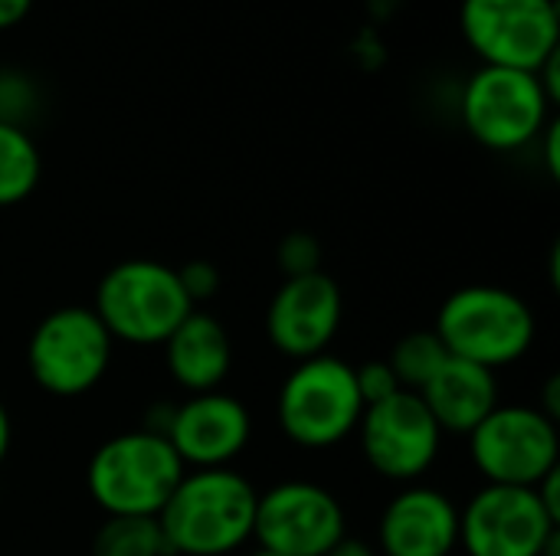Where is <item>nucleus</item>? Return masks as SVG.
Returning a JSON list of instances; mask_svg holds the SVG:
<instances>
[{
	"label": "nucleus",
	"instance_id": "obj_16",
	"mask_svg": "<svg viewBox=\"0 0 560 556\" xmlns=\"http://www.w3.org/2000/svg\"><path fill=\"white\" fill-rule=\"evenodd\" d=\"M161 347H164V367L171 380L187 397L220 390L233 370L230 331L223 328L217 315L200 311V308H194Z\"/></svg>",
	"mask_w": 560,
	"mask_h": 556
},
{
	"label": "nucleus",
	"instance_id": "obj_6",
	"mask_svg": "<svg viewBox=\"0 0 560 556\" xmlns=\"http://www.w3.org/2000/svg\"><path fill=\"white\" fill-rule=\"evenodd\" d=\"M115 360V341L92 305H62L39 318L26 341L30 380L59 400L92 393Z\"/></svg>",
	"mask_w": 560,
	"mask_h": 556
},
{
	"label": "nucleus",
	"instance_id": "obj_15",
	"mask_svg": "<svg viewBox=\"0 0 560 556\" xmlns=\"http://www.w3.org/2000/svg\"><path fill=\"white\" fill-rule=\"evenodd\" d=\"M374 547L381 556H453L459 551V505L436 485H400L381 511Z\"/></svg>",
	"mask_w": 560,
	"mask_h": 556
},
{
	"label": "nucleus",
	"instance_id": "obj_11",
	"mask_svg": "<svg viewBox=\"0 0 560 556\" xmlns=\"http://www.w3.org/2000/svg\"><path fill=\"white\" fill-rule=\"evenodd\" d=\"M354 436L368 469L394 485L423 482V475L440 462L446 439L423 400L407 390L364 406Z\"/></svg>",
	"mask_w": 560,
	"mask_h": 556
},
{
	"label": "nucleus",
	"instance_id": "obj_27",
	"mask_svg": "<svg viewBox=\"0 0 560 556\" xmlns=\"http://www.w3.org/2000/svg\"><path fill=\"white\" fill-rule=\"evenodd\" d=\"M10 446H13V419H10V410L0 403V465L10 456Z\"/></svg>",
	"mask_w": 560,
	"mask_h": 556
},
{
	"label": "nucleus",
	"instance_id": "obj_5",
	"mask_svg": "<svg viewBox=\"0 0 560 556\" xmlns=\"http://www.w3.org/2000/svg\"><path fill=\"white\" fill-rule=\"evenodd\" d=\"M92 311L115 344L161 347L194 305L177 269L158 259H125L98 279Z\"/></svg>",
	"mask_w": 560,
	"mask_h": 556
},
{
	"label": "nucleus",
	"instance_id": "obj_8",
	"mask_svg": "<svg viewBox=\"0 0 560 556\" xmlns=\"http://www.w3.org/2000/svg\"><path fill=\"white\" fill-rule=\"evenodd\" d=\"M551 105L538 72L479 66L463 88L459 115L472 141L505 154L538 144L551 121Z\"/></svg>",
	"mask_w": 560,
	"mask_h": 556
},
{
	"label": "nucleus",
	"instance_id": "obj_3",
	"mask_svg": "<svg viewBox=\"0 0 560 556\" xmlns=\"http://www.w3.org/2000/svg\"><path fill=\"white\" fill-rule=\"evenodd\" d=\"M184 472V462L164 436L128 429L92 452L85 488L105 518H158Z\"/></svg>",
	"mask_w": 560,
	"mask_h": 556
},
{
	"label": "nucleus",
	"instance_id": "obj_20",
	"mask_svg": "<svg viewBox=\"0 0 560 556\" xmlns=\"http://www.w3.org/2000/svg\"><path fill=\"white\" fill-rule=\"evenodd\" d=\"M92 556H167L158 518H105L92 534Z\"/></svg>",
	"mask_w": 560,
	"mask_h": 556
},
{
	"label": "nucleus",
	"instance_id": "obj_18",
	"mask_svg": "<svg viewBox=\"0 0 560 556\" xmlns=\"http://www.w3.org/2000/svg\"><path fill=\"white\" fill-rule=\"evenodd\" d=\"M43 157L23 125L0 121V210L16 206L39 187Z\"/></svg>",
	"mask_w": 560,
	"mask_h": 556
},
{
	"label": "nucleus",
	"instance_id": "obj_26",
	"mask_svg": "<svg viewBox=\"0 0 560 556\" xmlns=\"http://www.w3.org/2000/svg\"><path fill=\"white\" fill-rule=\"evenodd\" d=\"M325 556H381L377 554V547L371 544V541H361V537H341L331 551Z\"/></svg>",
	"mask_w": 560,
	"mask_h": 556
},
{
	"label": "nucleus",
	"instance_id": "obj_17",
	"mask_svg": "<svg viewBox=\"0 0 560 556\" xmlns=\"http://www.w3.org/2000/svg\"><path fill=\"white\" fill-rule=\"evenodd\" d=\"M417 397L443 436H469L499 406V377L479 364L446 357Z\"/></svg>",
	"mask_w": 560,
	"mask_h": 556
},
{
	"label": "nucleus",
	"instance_id": "obj_7",
	"mask_svg": "<svg viewBox=\"0 0 560 556\" xmlns=\"http://www.w3.org/2000/svg\"><path fill=\"white\" fill-rule=\"evenodd\" d=\"M466 439L486 485L538 488L560 469L558 419L535 403H499Z\"/></svg>",
	"mask_w": 560,
	"mask_h": 556
},
{
	"label": "nucleus",
	"instance_id": "obj_1",
	"mask_svg": "<svg viewBox=\"0 0 560 556\" xmlns=\"http://www.w3.org/2000/svg\"><path fill=\"white\" fill-rule=\"evenodd\" d=\"M256 485L236 469L184 472L158 514L167 556H233L253 541Z\"/></svg>",
	"mask_w": 560,
	"mask_h": 556
},
{
	"label": "nucleus",
	"instance_id": "obj_25",
	"mask_svg": "<svg viewBox=\"0 0 560 556\" xmlns=\"http://www.w3.org/2000/svg\"><path fill=\"white\" fill-rule=\"evenodd\" d=\"M30 10H33V0H0V29L23 23Z\"/></svg>",
	"mask_w": 560,
	"mask_h": 556
},
{
	"label": "nucleus",
	"instance_id": "obj_24",
	"mask_svg": "<svg viewBox=\"0 0 560 556\" xmlns=\"http://www.w3.org/2000/svg\"><path fill=\"white\" fill-rule=\"evenodd\" d=\"M541 144H545V164H548V170H551V177H560V125L551 118L548 121V128L541 131V138H538Z\"/></svg>",
	"mask_w": 560,
	"mask_h": 556
},
{
	"label": "nucleus",
	"instance_id": "obj_21",
	"mask_svg": "<svg viewBox=\"0 0 560 556\" xmlns=\"http://www.w3.org/2000/svg\"><path fill=\"white\" fill-rule=\"evenodd\" d=\"M276 262L282 269L285 279H299V275H312V272H325V249L318 242L315 233L295 229L289 233L279 249H276Z\"/></svg>",
	"mask_w": 560,
	"mask_h": 556
},
{
	"label": "nucleus",
	"instance_id": "obj_2",
	"mask_svg": "<svg viewBox=\"0 0 560 556\" xmlns=\"http://www.w3.org/2000/svg\"><path fill=\"white\" fill-rule=\"evenodd\" d=\"M433 334L450 357L479 364L492 374L528 357L538 338L535 308L502 285H463L436 311Z\"/></svg>",
	"mask_w": 560,
	"mask_h": 556
},
{
	"label": "nucleus",
	"instance_id": "obj_13",
	"mask_svg": "<svg viewBox=\"0 0 560 556\" xmlns=\"http://www.w3.org/2000/svg\"><path fill=\"white\" fill-rule=\"evenodd\" d=\"M345 321L341 285L328 272L285 279L266 308V338L289 360L328 354Z\"/></svg>",
	"mask_w": 560,
	"mask_h": 556
},
{
	"label": "nucleus",
	"instance_id": "obj_28",
	"mask_svg": "<svg viewBox=\"0 0 560 556\" xmlns=\"http://www.w3.org/2000/svg\"><path fill=\"white\" fill-rule=\"evenodd\" d=\"M246 556H276V554H266V551H253V554H246Z\"/></svg>",
	"mask_w": 560,
	"mask_h": 556
},
{
	"label": "nucleus",
	"instance_id": "obj_4",
	"mask_svg": "<svg viewBox=\"0 0 560 556\" xmlns=\"http://www.w3.org/2000/svg\"><path fill=\"white\" fill-rule=\"evenodd\" d=\"M361 413L364 400L358 393L354 367L331 351L299 360L276 397L282 436L308 452H325L351 439L358 433Z\"/></svg>",
	"mask_w": 560,
	"mask_h": 556
},
{
	"label": "nucleus",
	"instance_id": "obj_10",
	"mask_svg": "<svg viewBox=\"0 0 560 556\" xmlns=\"http://www.w3.org/2000/svg\"><path fill=\"white\" fill-rule=\"evenodd\" d=\"M348 537V514L338 495L318 482L289 478L256 498V551L276 556H325Z\"/></svg>",
	"mask_w": 560,
	"mask_h": 556
},
{
	"label": "nucleus",
	"instance_id": "obj_9",
	"mask_svg": "<svg viewBox=\"0 0 560 556\" xmlns=\"http://www.w3.org/2000/svg\"><path fill=\"white\" fill-rule=\"evenodd\" d=\"M459 29L482 66L538 72L560 52L558 0H463Z\"/></svg>",
	"mask_w": 560,
	"mask_h": 556
},
{
	"label": "nucleus",
	"instance_id": "obj_19",
	"mask_svg": "<svg viewBox=\"0 0 560 556\" xmlns=\"http://www.w3.org/2000/svg\"><path fill=\"white\" fill-rule=\"evenodd\" d=\"M446 357H450V354H446L443 341H440V338L433 334V328H430V331H410V334H404V338L390 347V354H387L384 360L390 364V370H394L400 390L420 393V390L430 383V377L443 367Z\"/></svg>",
	"mask_w": 560,
	"mask_h": 556
},
{
	"label": "nucleus",
	"instance_id": "obj_22",
	"mask_svg": "<svg viewBox=\"0 0 560 556\" xmlns=\"http://www.w3.org/2000/svg\"><path fill=\"white\" fill-rule=\"evenodd\" d=\"M354 380H358V393L364 400V406H374L394 393H400V383L390 370L387 360H364L354 367Z\"/></svg>",
	"mask_w": 560,
	"mask_h": 556
},
{
	"label": "nucleus",
	"instance_id": "obj_14",
	"mask_svg": "<svg viewBox=\"0 0 560 556\" xmlns=\"http://www.w3.org/2000/svg\"><path fill=\"white\" fill-rule=\"evenodd\" d=\"M164 439L171 442L187 472L233 469V462L253 442V413L233 393H197L171 406Z\"/></svg>",
	"mask_w": 560,
	"mask_h": 556
},
{
	"label": "nucleus",
	"instance_id": "obj_23",
	"mask_svg": "<svg viewBox=\"0 0 560 556\" xmlns=\"http://www.w3.org/2000/svg\"><path fill=\"white\" fill-rule=\"evenodd\" d=\"M177 279H180V285H184V292H187L194 308L200 301H210L220 292V285H223L220 269L213 262H207V259H190L187 265L177 269Z\"/></svg>",
	"mask_w": 560,
	"mask_h": 556
},
{
	"label": "nucleus",
	"instance_id": "obj_12",
	"mask_svg": "<svg viewBox=\"0 0 560 556\" xmlns=\"http://www.w3.org/2000/svg\"><path fill=\"white\" fill-rule=\"evenodd\" d=\"M560 521L538 488L482 485L459 508V551L466 556H541Z\"/></svg>",
	"mask_w": 560,
	"mask_h": 556
}]
</instances>
